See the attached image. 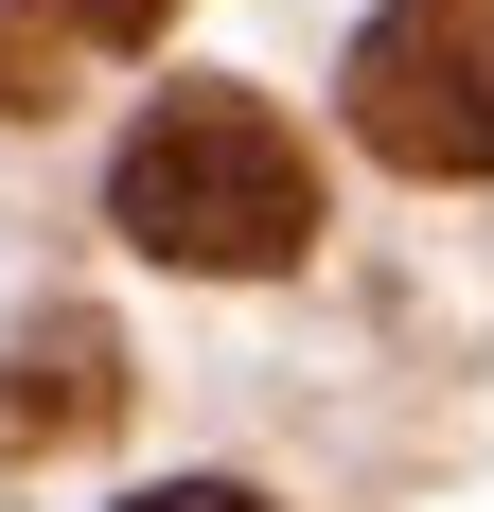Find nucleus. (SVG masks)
I'll return each mask as SVG.
<instances>
[{"instance_id":"nucleus-3","label":"nucleus","mask_w":494,"mask_h":512,"mask_svg":"<svg viewBox=\"0 0 494 512\" xmlns=\"http://www.w3.org/2000/svg\"><path fill=\"white\" fill-rule=\"evenodd\" d=\"M124 407V336L106 318H36L18 354H0V460H53V442H89Z\"/></svg>"},{"instance_id":"nucleus-4","label":"nucleus","mask_w":494,"mask_h":512,"mask_svg":"<svg viewBox=\"0 0 494 512\" xmlns=\"http://www.w3.org/2000/svg\"><path fill=\"white\" fill-rule=\"evenodd\" d=\"M18 18H36V36H89V53H124V36H159L177 0H18Z\"/></svg>"},{"instance_id":"nucleus-1","label":"nucleus","mask_w":494,"mask_h":512,"mask_svg":"<svg viewBox=\"0 0 494 512\" xmlns=\"http://www.w3.org/2000/svg\"><path fill=\"white\" fill-rule=\"evenodd\" d=\"M106 212H124V248L195 265V283H265L318 248V159L265 89H159L106 159Z\"/></svg>"},{"instance_id":"nucleus-6","label":"nucleus","mask_w":494,"mask_h":512,"mask_svg":"<svg viewBox=\"0 0 494 512\" xmlns=\"http://www.w3.org/2000/svg\"><path fill=\"white\" fill-rule=\"evenodd\" d=\"M124 512H265V495H230V477H177V495H124Z\"/></svg>"},{"instance_id":"nucleus-2","label":"nucleus","mask_w":494,"mask_h":512,"mask_svg":"<svg viewBox=\"0 0 494 512\" xmlns=\"http://www.w3.org/2000/svg\"><path fill=\"white\" fill-rule=\"evenodd\" d=\"M353 142L389 177H494V0H389L353 36Z\"/></svg>"},{"instance_id":"nucleus-5","label":"nucleus","mask_w":494,"mask_h":512,"mask_svg":"<svg viewBox=\"0 0 494 512\" xmlns=\"http://www.w3.org/2000/svg\"><path fill=\"white\" fill-rule=\"evenodd\" d=\"M53 89H71V53H53V36H36V18H0V124H36V106H53Z\"/></svg>"}]
</instances>
